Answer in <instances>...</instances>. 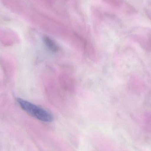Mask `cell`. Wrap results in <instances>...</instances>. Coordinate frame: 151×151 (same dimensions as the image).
I'll return each instance as SVG.
<instances>
[{
  "label": "cell",
  "instance_id": "7a4b0ae2",
  "mask_svg": "<svg viewBox=\"0 0 151 151\" xmlns=\"http://www.w3.org/2000/svg\"><path fill=\"white\" fill-rule=\"evenodd\" d=\"M44 42L47 47L53 52H57L58 50V45L55 43L50 38L46 37L44 38Z\"/></svg>",
  "mask_w": 151,
  "mask_h": 151
},
{
  "label": "cell",
  "instance_id": "6da1fadb",
  "mask_svg": "<svg viewBox=\"0 0 151 151\" xmlns=\"http://www.w3.org/2000/svg\"><path fill=\"white\" fill-rule=\"evenodd\" d=\"M17 102L23 110L39 120L46 122L53 120L52 114L43 108L22 99H18Z\"/></svg>",
  "mask_w": 151,
  "mask_h": 151
}]
</instances>
